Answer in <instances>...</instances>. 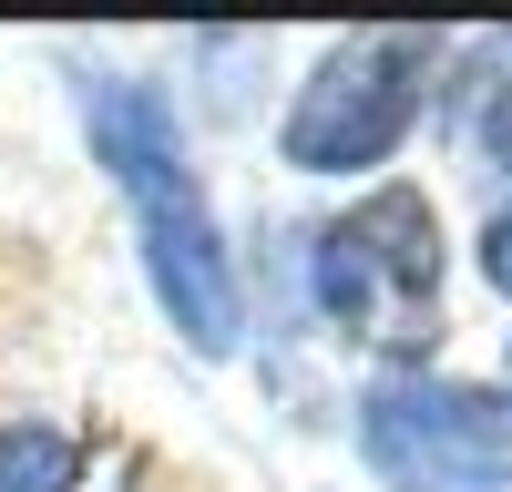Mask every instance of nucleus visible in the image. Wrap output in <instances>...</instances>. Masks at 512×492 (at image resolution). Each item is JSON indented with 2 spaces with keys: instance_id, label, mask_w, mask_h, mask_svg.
Returning <instances> with one entry per match:
<instances>
[{
  "instance_id": "nucleus-1",
  "label": "nucleus",
  "mask_w": 512,
  "mask_h": 492,
  "mask_svg": "<svg viewBox=\"0 0 512 492\" xmlns=\"http://www.w3.org/2000/svg\"><path fill=\"white\" fill-rule=\"evenodd\" d=\"M82 123H93L103 175L123 185V205H134L144 277H154L164 318H175L205 359H226L236 328H246V308H236V267H226L216 205H205V175L185 164V123H175V103H164L154 82L93 72V82H82Z\"/></svg>"
},
{
  "instance_id": "nucleus-2",
  "label": "nucleus",
  "mask_w": 512,
  "mask_h": 492,
  "mask_svg": "<svg viewBox=\"0 0 512 492\" xmlns=\"http://www.w3.org/2000/svg\"><path fill=\"white\" fill-rule=\"evenodd\" d=\"M420 93H431V41L420 31H349L308 62V82L277 123V154L297 175H369L410 144Z\"/></svg>"
},
{
  "instance_id": "nucleus-3",
  "label": "nucleus",
  "mask_w": 512,
  "mask_h": 492,
  "mask_svg": "<svg viewBox=\"0 0 512 492\" xmlns=\"http://www.w3.org/2000/svg\"><path fill=\"white\" fill-rule=\"evenodd\" d=\"M318 308L349 339H431L441 318V216L431 195L379 185L318 236Z\"/></svg>"
},
{
  "instance_id": "nucleus-4",
  "label": "nucleus",
  "mask_w": 512,
  "mask_h": 492,
  "mask_svg": "<svg viewBox=\"0 0 512 492\" xmlns=\"http://www.w3.org/2000/svg\"><path fill=\"white\" fill-rule=\"evenodd\" d=\"M359 462L390 492H512V400L472 380H379L359 400Z\"/></svg>"
},
{
  "instance_id": "nucleus-5",
  "label": "nucleus",
  "mask_w": 512,
  "mask_h": 492,
  "mask_svg": "<svg viewBox=\"0 0 512 492\" xmlns=\"http://www.w3.org/2000/svg\"><path fill=\"white\" fill-rule=\"evenodd\" d=\"M0 492H72V441L52 421H0Z\"/></svg>"
},
{
  "instance_id": "nucleus-6",
  "label": "nucleus",
  "mask_w": 512,
  "mask_h": 492,
  "mask_svg": "<svg viewBox=\"0 0 512 492\" xmlns=\"http://www.w3.org/2000/svg\"><path fill=\"white\" fill-rule=\"evenodd\" d=\"M482 164L512 175V82H492V103H482Z\"/></svg>"
},
{
  "instance_id": "nucleus-7",
  "label": "nucleus",
  "mask_w": 512,
  "mask_h": 492,
  "mask_svg": "<svg viewBox=\"0 0 512 492\" xmlns=\"http://www.w3.org/2000/svg\"><path fill=\"white\" fill-rule=\"evenodd\" d=\"M482 277L512 298V216H492V226H482Z\"/></svg>"
}]
</instances>
